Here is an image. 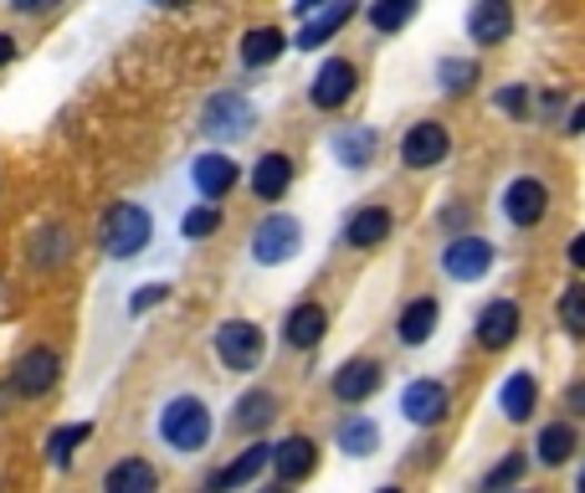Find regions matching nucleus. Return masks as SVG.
<instances>
[{
    "label": "nucleus",
    "instance_id": "f257e3e1",
    "mask_svg": "<svg viewBox=\"0 0 585 493\" xmlns=\"http://www.w3.org/2000/svg\"><path fill=\"white\" fill-rule=\"evenodd\" d=\"M160 442L175 453H200L211 442V412L200 396H175L160 412Z\"/></svg>",
    "mask_w": 585,
    "mask_h": 493
},
{
    "label": "nucleus",
    "instance_id": "f03ea898",
    "mask_svg": "<svg viewBox=\"0 0 585 493\" xmlns=\"http://www.w3.org/2000/svg\"><path fill=\"white\" fill-rule=\"evenodd\" d=\"M149 237H155V216H149L145 206H133V200H119V206L103 216V253L119 257V263L145 253Z\"/></svg>",
    "mask_w": 585,
    "mask_h": 493
},
{
    "label": "nucleus",
    "instance_id": "7ed1b4c3",
    "mask_svg": "<svg viewBox=\"0 0 585 493\" xmlns=\"http://www.w3.org/2000/svg\"><path fill=\"white\" fill-rule=\"evenodd\" d=\"M262 355H267V339L252 319H227L221 329H216V361L227 365V371L247 375V371L262 365Z\"/></svg>",
    "mask_w": 585,
    "mask_h": 493
},
{
    "label": "nucleus",
    "instance_id": "20e7f679",
    "mask_svg": "<svg viewBox=\"0 0 585 493\" xmlns=\"http://www.w3.org/2000/svg\"><path fill=\"white\" fill-rule=\"evenodd\" d=\"M304 247V227L292 221V216H262L257 221V231H252V263H262V267H278V263H288L292 253Z\"/></svg>",
    "mask_w": 585,
    "mask_h": 493
},
{
    "label": "nucleus",
    "instance_id": "39448f33",
    "mask_svg": "<svg viewBox=\"0 0 585 493\" xmlns=\"http://www.w3.org/2000/svg\"><path fill=\"white\" fill-rule=\"evenodd\" d=\"M57 375H62V361H57V349L52 345H31L21 361H16L11 371V391L21 401H37L47 396V391L57 386Z\"/></svg>",
    "mask_w": 585,
    "mask_h": 493
},
{
    "label": "nucleus",
    "instance_id": "423d86ee",
    "mask_svg": "<svg viewBox=\"0 0 585 493\" xmlns=\"http://www.w3.org/2000/svg\"><path fill=\"white\" fill-rule=\"evenodd\" d=\"M349 16H355V6L349 0H329V6H298V21H304V31H298V41L292 47H304V52H314V47H324V41L334 37V31L349 27Z\"/></svg>",
    "mask_w": 585,
    "mask_h": 493
},
{
    "label": "nucleus",
    "instance_id": "0eeeda50",
    "mask_svg": "<svg viewBox=\"0 0 585 493\" xmlns=\"http://www.w3.org/2000/svg\"><path fill=\"white\" fill-rule=\"evenodd\" d=\"M355 82H359V72H355V62H345V57H329V62L314 72V88H308V98H314V108H345L349 98H355Z\"/></svg>",
    "mask_w": 585,
    "mask_h": 493
},
{
    "label": "nucleus",
    "instance_id": "6e6552de",
    "mask_svg": "<svg viewBox=\"0 0 585 493\" xmlns=\"http://www.w3.org/2000/svg\"><path fill=\"white\" fill-rule=\"evenodd\" d=\"M200 129L211 134V139H241V134L252 129V103L241 93H216L200 114Z\"/></svg>",
    "mask_w": 585,
    "mask_h": 493
},
{
    "label": "nucleus",
    "instance_id": "1a4fd4ad",
    "mask_svg": "<svg viewBox=\"0 0 585 493\" xmlns=\"http://www.w3.org/2000/svg\"><path fill=\"white\" fill-rule=\"evenodd\" d=\"M447 149H453V139H447V129L442 124H412L406 129V139H400V165H412V170H432V165L447 160Z\"/></svg>",
    "mask_w": 585,
    "mask_h": 493
},
{
    "label": "nucleus",
    "instance_id": "9d476101",
    "mask_svg": "<svg viewBox=\"0 0 585 493\" xmlns=\"http://www.w3.org/2000/svg\"><path fill=\"white\" fill-rule=\"evenodd\" d=\"M442 267H447V278H457V283H478L483 273L493 267V241L453 237V241H447V253H442Z\"/></svg>",
    "mask_w": 585,
    "mask_h": 493
},
{
    "label": "nucleus",
    "instance_id": "9b49d317",
    "mask_svg": "<svg viewBox=\"0 0 585 493\" xmlns=\"http://www.w3.org/2000/svg\"><path fill=\"white\" fill-rule=\"evenodd\" d=\"M267 463H272V447H267V442H252L247 453H237L221 473H211V479L200 483V493H237V489H247Z\"/></svg>",
    "mask_w": 585,
    "mask_h": 493
},
{
    "label": "nucleus",
    "instance_id": "f8f14e48",
    "mask_svg": "<svg viewBox=\"0 0 585 493\" xmlns=\"http://www.w3.org/2000/svg\"><path fill=\"white\" fill-rule=\"evenodd\" d=\"M447 386L442 381H412V386L400 391V412H406V422H416V427H437L442 416H447Z\"/></svg>",
    "mask_w": 585,
    "mask_h": 493
},
{
    "label": "nucleus",
    "instance_id": "ddd939ff",
    "mask_svg": "<svg viewBox=\"0 0 585 493\" xmlns=\"http://www.w3.org/2000/svg\"><path fill=\"white\" fill-rule=\"evenodd\" d=\"M519 339V304L514 298H493L478 314V345L483 349H508Z\"/></svg>",
    "mask_w": 585,
    "mask_h": 493
},
{
    "label": "nucleus",
    "instance_id": "4468645a",
    "mask_svg": "<svg viewBox=\"0 0 585 493\" xmlns=\"http://www.w3.org/2000/svg\"><path fill=\"white\" fill-rule=\"evenodd\" d=\"M545 206H549V190H545V180H534V175H519V180L504 190V216L514 227H534V221L545 216Z\"/></svg>",
    "mask_w": 585,
    "mask_h": 493
},
{
    "label": "nucleus",
    "instance_id": "2eb2a0df",
    "mask_svg": "<svg viewBox=\"0 0 585 493\" xmlns=\"http://www.w3.org/2000/svg\"><path fill=\"white\" fill-rule=\"evenodd\" d=\"M314 467H319V447H314V437H282L278 447H272V473H278L282 489H288V483H304Z\"/></svg>",
    "mask_w": 585,
    "mask_h": 493
},
{
    "label": "nucleus",
    "instance_id": "dca6fc26",
    "mask_svg": "<svg viewBox=\"0 0 585 493\" xmlns=\"http://www.w3.org/2000/svg\"><path fill=\"white\" fill-rule=\"evenodd\" d=\"M508 31H514L508 0H478V6L467 11V37L478 41V47H498V41H508Z\"/></svg>",
    "mask_w": 585,
    "mask_h": 493
},
{
    "label": "nucleus",
    "instance_id": "f3484780",
    "mask_svg": "<svg viewBox=\"0 0 585 493\" xmlns=\"http://www.w3.org/2000/svg\"><path fill=\"white\" fill-rule=\"evenodd\" d=\"M237 160L231 155H221V149H211V155H200L196 165H190V180H196V190L206 200H221L231 196V186H237Z\"/></svg>",
    "mask_w": 585,
    "mask_h": 493
},
{
    "label": "nucleus",
    "instance_id": "a211bd4d",
    "mask_svg": "<svg viewBox=\"0 0 585 493\" xmlns=\"http://www.w3.org/2000/svg\"><path fill=\"white\" fill-rule=\"evenodd\" d=\"M380 381H386V371L375 361H345L339 375H334V396L345 401V406H359V401H370L380 391Z\"/></svg>",
    "mask_w": 585,
    "mask_h": 493
},
{
    "label": "nucleus",
    "instance_id": "6ab92c4d",
    "mask_svg": "<svg viewBox=\"0 0 585 493\" xmlns=\"http://www.w3.org/2000/svg\"><path fill=\"white\" fill-rule=\"evenodd\" d=\"M103 493H160V467L145 457H119L103 473Z\"/></svg>",
    "mask_w": 585,
    "mask_h": 493
},
{
    "label": "nucleus",
    "instance_id": "aec40b11",
    "mask_svg": "<svg viewBox=\"0 0 585 493\" xmlns=\"http://www.w3.org/2000/svg\"><path fill=\"white\" fill-rule=\"evenodd\" d=\"M324 334H329V314H324V304H298L288 314V324H282V339H288L292 349H319Z\"/></svg>",
    "mask_w": 585,
    "mask_h": 493
},
{
    "label": "nucleus",
    "instance_id": "412c9836",
    "mask_svg": "<svg viewBox=\"0 0 585 493\" xmlns=\"http://www.w3.org/2000/svg\"><path fill=\"white\" fill-rule=\"evenodd\" d=\"M72 227H62V221H47V227L31 237V267L37 273H52V267H62L67 257H72Z\"/></svg>",
    "mask_w": 585,
    "mask_h": 493
},
{
    "label": "nucleus",
    "instance_id": "4be33fe9",
    "mask_svg": "<svg viewBox=\"0 0 585 493\" xmlns=\"http://www.w3.org/2000/svg\"><path fill=\"white\" fill-rule=\"evenodd\" d=\"M288 186H292V160H288V155H278V149L262 155L257 170H252V196L257 200H282V196H288Z\"/></svg>",
    "mask_w": 585,
    "mask_h": 493
},
{
    "label": "nucleus",
    "instance_id": "5701e85b",
    "mask_svg": "<svg viewBox=\"0 0 585 493\" xmlns=\"http://www.w3.org/2000/svg\"><path fill=\"white\" fill-rule=\"evenodd\" d=\"M437 298H412V304L400 308V319H396V334H400V345H426L432 339V329H437Z\"/></svg>",
    "mask_w": 585,
    "mask_h": 493
},
{
    "label": "nucleus",
    "instance_id": "b1692460",
    "mask_svg": "<svg viewBox=\"0 0 585 493\" xmlns=\"http://www.w3.org/2000/svg\"><path fill=\"white\" fill-rule=\"evenodd\" d=\"M390 237V211L386 206H359L355 216H349V227H345V241L349 247H380V241Z\"/></svg>",
    "mask_w": 585,
    "mask_h": 493
},
{
    "label": "nucleus",
    "instance_id": "393cba45",
    "mask_svg": "<svg viewBox=\"0 0 585 493\" xmlns=\"http://www.w3.org/2000/svg\"><path fill=\"white\" fill-rule=\"evenodd\" d=\"M498 406H504V416H508V422H529V416H534V406H539V381H534L529 371L508 375V381H504V391H498Z\"/></svg>",
    "mask_w": 585,
    "mask_h": 493
},
{
    "label": "nucleus",
    "instance_id": "a878e982",
    "mask_svg": "<svg viewBox=\"0 0 585 493\" xmlns=\"http://www.w3.org/2000/svg\"><path fill=\"white\" fill-rule=\"evenodd\" d=\"M375 145H380V134H375L370 124H355V129L334 134V155H339L349 170H365V165L375 160Z\"/></svg>",
    "mask_w": 585,
    "mask_h": 493
},
{
    "label": "nucleus",
    "instance_id": "bb28decb",
    "mask_svg": "<svg viewBox=\"0 0 585 493\" xmlns=\"http://www.w3.org/2000/svg\"><path fill=\"white\" fill-rule=\"evenodd\" d=\"M282 47H288V37H282L278 27H257L241 37V67H272L282 57Z\"/></svg>",
    "mask_w": 585,
    "mask_h": 493
},
{
    "label": "nucleus",
    "instance_id": "cd10ccee",
    "mask_svg": "<svg viewBox=\"0 0 585 493\" xmlns=\"http://www.w3.org/2000/svg\"><path fill=\"white\" fill-rule=\"evenodd\" d=\"M272 416H278V396H272V391H247V396L237 401V412H231V427L237 432H262Z\"/></svg>",
    "mask_w": 585,
    "mask_h": 493
},
{
    "label": "nucleus",
    "instance_id": "c85d7f7f",
    "mask_svg": "<svg viewBox=\"0 0 585 493\" xmlns=\"http://www.w3.org/2000/svg\"><path fill=\"white\" fill-rule=\"evenodd\" d=\"M539 463H549V467H559V463H571V453H575V427L571 422H549V427H539Z\"/></svg>",
    "mask_w": 585,
    "mask_h": 493
},
{
    "label": "nucleus",
    "instance_id": "c756f323",
    "mask_svg": "<svg viewBox=\"0 0 585 493\" xmlns=\"http://www.w3.org/2000/svg\"><path fill=\"white\" fill-rule=\"evenodd\" d=\"M88 437H93V422H67V427H57L52 437H47V457H52V467L72 463V453H78Z\"/></svg>",
    "mask_w": 585,
    "mask_h": 493
},
{
    "label": "nucleus",
    "instance_id": "7c9ffc66",
    "mask_svg": "<svg viewBox=\"0 0 585 493\" xmlns=\"http://www.w3.org/2000/svg\"><path fill=\"white\" fill-rule=\"evenodd\" d=\"M375 442H380V432H375L370 416H345V427H339V447H345L349 457H370Z\"/></svg>",
    "mask_w": 585,
    "mask_h": 493
},
{
    "label": "nucleus",
    "instance_id": "2f4dec72",
    "mask_svg": "<svg viewBox=\"0 0 585 493\" xmlns=\"http://www.w3.org/2000/svg\"><path fill=\"white\" fill-rule=\"evenodd\" d=\"M416 16V0H375L370 6V27L375 31H400Z\"/></svg>",
    "mask_w": 585,
    "mask_h": 493
},
{
    "label": "nucleus",
    "instance_id": "473e14b6",
    "mask_svg": "<svg viewBox=\"0 0 585 493\" xmlns=\"http://www.w3.org/2000/svg\"><path fill=\"white\" fill-rule=\"evenodd\" d=\"M559 324L585 339V283H571V288L559 294Z\"/></svg>",
    "mask_w": 585,
    "mask_h": 493
},
{
    "label": "nucleus",
    "instance_id": "72a5a7b5",
    "mask_svg": "<svg viewBox=\"0 0 585 493\" xmlns=\"http://www.w3.org/2000/svg\"><path fill=\"white\" fill-rule=\"evenodd\" d=\"M437 78L447 93H467L473 82H478V62H463V57H447V62L437 67Z\"/></svg>",
    "mask_w": 585,
    "mask_h": 493
},
{
    "label": "nucleus",
    "instance_id": "f704fd0d",
    "mask_svg": "<svg viewBox=\"0 0 585 493\" xmlns=\"http://www.w3.org/2000/svg\"><path fill=\"white\" fill-rule=\"evenodd\" d=\"M216 227H221V206H196V211H186V221H180V231H186L190 241L211 237Z\"/></svg>",
    "mask_w": 585,
    "mask_h": 493
},
{
    "label": "nucleus",
    "instance_id": "c9c22d12",
    "mask_svg": "<svg viewBox=\"0 0 585 493\" xmlns=\"http://www.w3.org/2000/svg\"><path fill=\"white\" fill-rule=\"evenodd\" d=\"M519 473H524V457H519V453H508L504 463H498V467H493V473H488V479H483V493H498V489H508V483L519 479Z\"/></svg>",
    "mask_w": 585,
    "mask_h": 493
},
{
    "label": "nucleus",
    "instance_id": "e433bc0d",
    "mask_svg": "<svg viewBox=\"0 0 585 493\" xmlns=\"http://www.w3.org/2000/svg\"><path fill=\"white\" fill-rule=\"evenodd\" d=\"M165 298H170V283H145V288L129 298V314H149V308L165 304Z\"/></svg>",
    "mask_w": 585,
    "mask_h": 493
},
{
    "label": "nucleus",
    "instance_id": "4c0bfd02",
    "mask_svg": "<svg viewBox=\"0 0 585 493\" xmlns=\"http://www.w3.org/2000/svg\"><path fill=\"white\" fill-rule=\"evenodd\" d=\"M524 103H529L524 88H504V93H498V108H504V114H524Z\"/></svg>",
    "mask_w": 585,
    "mask_h": 493
},
{
    "label": "nucleus",
    "instance_id": "58836bf2",
    "mask_svg": "<svg viewBox=\"0 0 585 493\" xmlns=\"http://www.w3.org/2000/svg\"><path fill=\"white\" fill-rule=\"evenodd\" d=\"M565 406H571L575 416H585V381H575V386H571V396H565Z\"/></svg>",
    "mask_w": 585,
    "mask_h": 493
},
{
    "label": "nucleus",
    "instance_id": "ea45409f",
    "mask_svg": "<svg viewBox=\"0 0 585 493\" xmlns=\"http://www.w3.org/2000/svg\"><path fill=\"white\" fill-rule=\"evenodd\" d=\"M11 57H16V37H11V31H0V67L11 62Z\"/></svg>",
    "mask_w": 585,
    "mask_h": 493
},
{
    "label": "nucleus",
    "instance_id": "a19ab883",
    "mask_svg": "<svg viewBox=\"0 0 585 493\" xmlns=\"http://www.w3.org/2000/svg\"><path fill=\"white\" fill-rule=\"evenodd\" d=\"M571 263H575V267H585V231L571 241Z\"/></svg>",
    "mask_w": 585,
    "mask_h": 493
},
{
    "label": "nucleus",
    "instance_id": "79ce46f5",
    "mask_svg": "<svg viewBox=\"0 0 585 493\" xmlns=\"http://www.w3.org/2000/svg\"><path fill=\"white\" fill-rule=\"evenodd\" d=\"M565 129H571V134H585V103L571 114V124H565Z\"/></svg>",
    "mask_w": 585,
    "mask_h": 493
},
{
    "label": "nucleus",
    "instance_id": "37998d69",
    "mask_svg": "<svg viewBox=\"0 0 585 493\" xmlns=\"http://www.w3.org/2000/svg\"><path fill=\"white\" fill-rule=\"evenodd\" d=\"M262 493H288V489H282V483H278V489H262Z\"/></svg>",
    "mask_w": 585,
    "mask_h": 493
},
{
    "label": "nucleus",
    "instance_id": "c03bdc74",
    "mask_svg": "<svg viewBox=\"0 0 585 493\" xmlns=\"http://www.w3.org/2000/svg\"><path fill=\"white\" fill-rule=\"evenodd\" d=\"M380 493H400V489H380Z\"/></svg>",
    "mask_w": 585,
    "mask_h": 493
},
{
    "label": "nucleus",
    "instance_id": "a18cd8bd",
    "mask_svg": "<svg viewBox=\"0 0 585 493\" xmlns=\"http://www.w3.org/2000/svg\"><path fill=\"white\" fill-rule=\"evenodd\" d=\"M581 493H585V473H581Z\"/></svg>",
    "mask_w": 585,
    "mask_h": 493
},
{
    "label": "nucleus",
    "instance_id": "49530a36",
    "mask_svg": "<svg viewBox=\"0 0 585 493\" xmlns=\"http://www.w3.org/2000/svg\"><path fill=\"white\" fill-rule=\"evenodd\" d=\"M0 406H6V391H0Z\"/></svg>",
    "mask_w": 585,
    "mask_h": 493
}]
</instances>
